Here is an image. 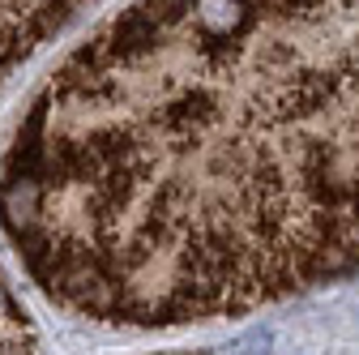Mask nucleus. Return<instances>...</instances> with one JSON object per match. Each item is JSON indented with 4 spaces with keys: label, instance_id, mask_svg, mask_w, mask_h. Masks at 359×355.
Wrapping results in <instances>:
<instances>
[{
    "label": "nucleus",
    "instance_id": "obj_1",
    "mask_svg": "<svg viewBox=\"0 0 359 355\" xmlns=\"http://www.w3.org/2000/svg\"><path fill=\"white\" fill-rule=\"evenodd\" d=\"M0 227L73 317L175 330L359 274V5H133L22 112Z\"/></svg>",
    "mask_w": 359,
    "mask_h": 355
},
{
    "label": "nucleus",
    "instance_id": "obj_2",
    "mask_svg": "<svg viewBox=\"0 0 359 355\" xmlns=\"http://www.w3.org/2000/svg\"><path fill=\"white\" fill-rule=\"evenodd\" d=\"M81 5H0V95L18 69H26L48 39H56Z\"/></svg>",
    "mask_w": 359,
    "mask_h": 355
},
{
    "label": "nucleus",
    "instance_id": "obj_3",
    "mask_svg": "<svg viewBox=\"0 0 359 355\" xmlns=\"http://www.w3.org/2000/svg\"><path fill=\"white\" fill-rule=\"evenodd\" d=\"M0 355H48V342L5 270H0Z\"/></svg>",
    "mask_w": 359,
    "mask_h": 355
}]
</instances>
